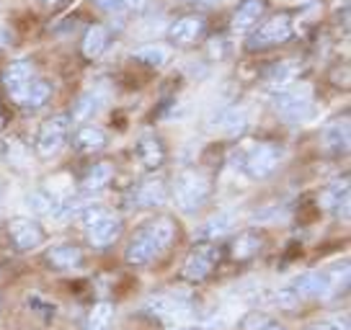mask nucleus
Returning <instances> with one entry per match:
<instances>
[{
    "mask_svg": "<svg viewBox=\"0 0 351 330\" xmlns=\"http://www.w3.org/2000/svg\"><path fill=\"white\" fill-rule=\"evenodd\" d=\"M263 325H269V320H266V315H258V312H253L251 318L243 322L245 330H256V328H263Z\"/></svg>",
    "mask_w": 351,
    "mask_h": 330,
    "instance_id": "34",
    "label": "nucleus"
},
{
    "mask_svg": "<svg viewBox=\"0 0 351 330\" xmlns=\"http://www.w3.org/2000/svg\"><path fill=\"white\" fill-rule=\"evenodd\" d=\"M99 3V8H104L106 13H124L119 0H96Z\"/></svg>",
    "mask_w": 351,
    "mask_h": 330,
    "instance_id": "35",
    "label": "nucleus"
},
{
    "mask_svg": "<svg viewBox=\"0 0 351 330\" xmlns=\"http://www.w3.org/2000/svg\"><path fill=\"white\" fill-rule=\"evenodd\" d=\"M282 157H285V150L276 142H258L245 153L243 168L251 178H266L274 173L276 165L282 163Z\"/></svg>",
    "mask_w": 351,
    "mask_h": 330,
    "instance_id": "4",
    "label": "nucleus"
},
{
    "mask_svg": "<svg viewBox=\"0 0 351 330\" xmlns=\"http://www.w3.org/2000/svg\"><path fill=\"white\" fill-rule=\"evenodd\" d=\"M217 264H219L217 248H212V245H199L197 251L184 261L181 276H184L186 281H194V284H197V281H204Z\"/></svg>",
    "mask_w": 351,
    "mask_h": 330,
    "instance_id": "7",
    "label": "nucleus"
},
{
    "mask_svg": "<svg viewBox=\"0 0 351 330\" xmlns=\"http://www.w3.org/2000/svg\"><path fill=\"white\" fill-rule=\"evenodd\" d=\"M111 318H114V307H111L109 302H99L96 307L90 309V315H88L86 330H109Z\"/></svg>",
    "mask_w": 351,
    "mask_h": 330,
    "instance_id": "27",
    "label": "nucleus"
},
{
    "mask_svg": "<svg viewBox=\"0 0 351 330\" xmlns=\"http://www.w3.org/2000/svg\"><path fill=\"white\" fill-rule=\"evenodd\" d=\"M0 129H3V114H0Z\"/></svg>",
    "mask_w": 351,
    "mask_h": 330,
    "instance_id": "40",
    "label": "nucleus"
},
{
    "mask_svg": "<svg viewBox=\"0 0 351 330\" xmlns=\"http://www.w3.org/2000/svg\"><path fill=\"white\" fill-rule=\"evenodd\" d=\"M202 34H204V18L202 16H184V18H176L168 26V39L181 47L194 45Z\"/></svg>",
    "mask_w": 351,
    "mask_h": 330,
    "instance_id": "13",
    "label": "nucleus"
},
{
    "mask_svg": "<svg viewBox=\"0 0 351 330\" xmlns=\"http://www.w3.org/2000/svg\"><path fill=\"white\" fill-rule=\"evenodd\" d=\"M326 147L330 153H346V147H349V124L346 121H336L326 129Z\"/></svg>",
    "mask_w": 351,
    "mask_h": 330,
    "instance_id": "25",
    "label": "nucleus"
},
{
    "mask_svg": "<svg viewBox=\"0 0 351 330\" xmlns=\"http://www.w3.org/2000/svg\"><path fill=\"white\" fill-rule=\"evenodd\" d=\"M261 248V240L256 238V235H241L238 240H235V245H232V258H238V261H243V258H251L256 251Z\"/></svg>",
    "mask_w": 351,
    "mask_h": 330,
    "instance_id": "29",
    "label": "nucleus"
},
{
    "mask_svg": "<svg viewBox=\"0 0 351 330\" xmlns=\"http://www.w3.org/2000/svg\"><path fill=\"white\" fill-rule=\"evenodd\" d=\"M263 11H266V3L263 0H243L238 5V11L232 16V31L245 34L248 29H253L256 23L261 21Z\"/></svg>",
    "mask_w": 351,
    "mask_h": 330,
    "instance_id": "14",
    "label": "nucleus"
},
{
    "mask_svg": "<svg viewBox=\"0 0 351 330\" xmlns=\"http://www.w3.org/2000/svg\"><path fill=\"white\" fill-rule=\"evenodd\" d=\"M44 3H60V0H44Z\"/></svg>",
    "mask_w": 351,
    "mask_h": 330,
    "instance_id": "39",
    "label": "nucleus"
},
{
    "mask_svg": "<svg viewBox=\"0 0 351 330\" xmlns=\"http://www.w3.org/2000/svg\"><path fill=\"white\" fill-rule=\"evenodd\" d=\"M67 134H70V116L60 114V116H52L42 124L39 129V137H36V153L42 157H52L62 150Z\"/></svg>",
    "mask_w": 351,
    "mask_h": 330,
    "instance_id": "6",
    "label": "nucleus"
},
{
    "mask_svg": "<svg viewBox=\"0 0 351 330\" xmlns=\"http://www.w3.org/2000/svg\"><path fill=\"white\" fill-rule=\"evenodd\" d=\"M26 204H29V210H32L34 214H49V217H52L62 201H60V196H57V194H52V191H44V188H42V191H34V194H29V196H26Z\"/></svg>",
    "mask_w": 351,
    "mask_h": 330,
    "instance_id": "22",
    "label": "nucleus"
},
{
    "mask_svg": "<svg viewBox=\"0 0 351 330\" xmlns=\"http://www.w3.org/2000/svg\"><path fill=\"white\" fill-rule=\"evenodd\" d=\"M295 80V67L292 65H282V67H276L274 73L269 75V86L276 90H285L289 88V83Z\"/></svg>",
    "mask_w": 351,
    "mask_h": 330,
    "instance_id": "30",
    "label": "nucleus"
},
{
    "mask_svg": "<svg viewBox=\"0 0 351 330\" xmlns=\"http://www.w3.org/2000/svg\"><path fill=\"white\" fill-rule=\"evenodd\" d=\"M189 302L176 294H160V297H150L145 302V312H150L160 320H171V322H178V320L189 318Z\"/></svg>",
    "mask_w": 351,
    "mask_h": 330,
    "instance_id": "10",
    "label": "nucleus"
},
{
    "mask_svg": "<svg viewBox=\"0 0 351 330\" xmlns=\"http://www.w3.org/2000/svg\"><path fill=\"white\" fill-rule=\"evenodd\" d=\"M8 235H11L13 245H16L19 251H34V248H39L44 240L42 227H39L34 220H26V217H16V220H11V225H8Z\"/></svg>",
    "mask_w": 351,
    "mask_h": 330,
    "instance_id": "11",
    "label": "nucleus"
},
{
    "mask_svg": "<svg viewBox=\"0 0 351 330\" xmlns=\"http://www.w3.org/2000/svg\"><path fill=\"white\" fill-rule=\"evenodd\" d=\"M333 292V281L328 274H320V271H310V274L297 276L292 286L282 289L287 305H292L295 299H326Z\"/></svg>",
    "mask_w": 351,
    "mask_h": 330,
    "instance_id": "3",
    "label": "nucleus"
},
{
    "mask_svg": "<svg viewBox=\"0 0 351 330\" xmlns=\"http://www.w3.org/2000/svg\"><path fill=\"white\" fill-rule=\"evenodd\" d=\"M209 191H212V186H209L207 176H202L197 170H184L176 178L173 186L176 207L181 212H197L209 199Z\"/></svg>",
    "mask_w": 351,
    "mask_h": 330,
    "instance_id": "2",
    "label": "nucleus"
},
{
    "mask_svg": "<svg viewBox=\"0 0 351 330\" xmlns=\"http://www.w3.org/2000/svg\"><path fill=\"white\" fill-rule=\"evenodd\" d=\"M320 204L328 212H333V214L346 217L349 214V181L343 178V181H336V183L326 186V191L320 194Z\"/></svg>",
    "mask_w": 351,
    "mask_h": 330,
    "instance_id": "15",
    "label": "nucleus"
},
{
    "mask_svg": "<svg viewBox=\"0 0 351 330\" xmlns=\"http://www.w3.org/2000/svg\"><path fill=\"white\" fill-rule=\"evenodd\" d=\"M80 258H83V253H80V248L73 245V242H60V245L47 251V261L55 266V268H62V271L75 268L80 264Z\"/></svg>",
    "mask_w": 351,
    "mask_h": 330,
    "instance_id": "19",
    "label": "nucleus"
},
{
    "mask_svg": "<svg viewBox=\"0 0 351 330\" xmlns=\"http://www.w3.org/2000/svg\"><path fill=\"white\" fill-rule=\"evenodd\" d=\"M289 36H292V21H289V16L282 13V16H274V18H269L258 26V31L251 36V49L282 45Z\"/></svg>",
    "mask_w": 351,
    "mask_h": 330,
    "instance_id": "8",
    "label": "nucleus"
},
{
    "mask_svg": "<svg viewBox=\"0 0 351 330\" xmlns=\"http://www.w3.org/2000/svg\"><path fill=\"white\" fill-rule=\"evenodd\" d=\"M313 330H349V318H346V315L323 318L320 322H315V325H313Z\"/></svg>",
    "mask_w": 351,
    "mask_h": 330,
    "instance_id": "32",
    "label": "nucleus"
},
{
    "mask_svg": "<svg viewBox=\"0 0 351 330\" xmlns=\"http://www.w3.org/2000/svg\"><path fill=\"white\" fill-rule=\"evenodd\" d=\"M49 96H52V86L47 80H32V86H29V90H26V96L21 101V106H26V109H42L44 103L49 101Z\"/></svg>",
    "mask_w": 351,
    "mask_h": 330,
    "instance_id": "24",
    "label": "nucleus"
},
{
    "mask_svg": "<svg viewBox=\"0 0 351 330\" xmlns=\"http://www.w3.org/2000/svg\"><path fill=\"white\" fill-rule=\"evenodd\" d=\"M176 330H199V328H176Z\"/></svg>",
    "mask_w": 351,
    "mask_h": 330,
    "instance_id": "38",
    "label": "nucleus"
},
{
    "mask_svg": "<svg viewBox=\"0 0 351 330\" xmlns=\"http://www.w3.org/2000/svg\"><path fill=\"white\" fill-rule=\"evenodd\" d=\"M119 3L124 11H134V13H143L153 5V0H119Z\"/></svg>",
    "mask_w": 351,
    "mask_h": 330,
    "instance_id": "33",
    "label": "nucleus"
},
{
    "mask_svg": "<svg viewBox=\"0 0 351 330\" xmlns=\"http://www.w3.org/2000/svg\"><path fill=\"white\" fill-rule=\"evenodd\" d=\"M184 3H199V5H217V3H225V0H184Z\"/></svg>",
    "mask_w": 351,
    "mask_h": 330,
    "instance_id": "36",
    "label": "nucleus"
},
{
    "mask_svg": "<svg viewBox=\"0 0 351 330\" xmlns=\"http://www.w3.org/2000/svg\"><path fill=\"white\" fill-rule=\"evenodd\" d=\"M232 227H235V217H232L230 212H219V214L209 217V220L199 227L197 238L199 240H219V238H225Z\"/></svg>",
    "mask_w": 351,
    "mask_h": 330,
    "instance_id": "17",
    "label": "nucleus"
},
{
    "mask_svg": "<svg viewBox=\"0 0 351 330\" xmlns=\"http://www.w3.org/2000/svg\"><path fill=\"white\" fill-rule=\"evenodd\" d=\"M106 147V132L93 127V124H86L80 127L75 134V150L77 153H99Z\"/></svg>",
    "mask_w": 351,
    "mask_h": 330,
    "instance_id": "20",
    "label": "nucleus"
},
{
    "mask_svg": "<svg viewBox=\"0 0 351 330\" xmlns=\"http://www.w3.org/2000/svg\"><path fill=\"white\" fill-rule=\"evenodd\" d=\"M173 232H176V227L168 217H160V220L145 225L143 230L137 232V235L130 240V245H127V253H124L127 264L130 266H147L153 258H158V255L163 253L165 248L171 245Z\"/></svg>",
    "mask_w": 351,
    "mask_h": 330,
    "instance_id": "1",
    "label": "nucleus"
},
{
    "mask_svg": "<svg viewBox=\"0 0 351 330\" xmlns=\"http://www.w3.org/2000/svg\"><path fill=\"white\" fill-rule=\"evenodd\" d=\"M32 80H34V70L26 60L11 62V65L3 70V86H5L8 96H11L16 103H21L23 101L26 90H29V86H32Z\"/></svg>",
    "mask_w": 351,
    "mask_h": 330,
    "instance_id": "9",
    "label": "nucleus"
},
{
    "mask_svg": "<svg viewBox=\"0 0 351 330\" xmlns=\"http://www.w3.org/2000/svg\"><path fill=\"white\" fill-rule=\"evenodd\" d=\"M99 109H101V96H99V93H86V96H80V101L75 103L73 116H75L77 121H88Z\"/></svg>",
    "mask_w": 351,
    "mask_h": 330,
    "instance_id": "28",
    "label": "nucleus"
},
{
    "mask_svg": "<svg viewBox=\"0 0 351 330\" xmlns=\"http://www.w3.org/2000/svg\"><path fill=\"white\" fill-rule=\"evenodd\" d=\"M165 199H168V191H165V183L160 178H147L134 191V201L140 207H160V204H165Z\"/></svg>",
    "mask_w": 351,
    "mask_h": 330,
    "instance_id": "16",
    "label": "nucleus"
},
{
    "mask_svg": "<svg viewBox=\"0 0 351 330\" xmlns=\"http://www.w3.org/2000/svg\"><path fill=\"white\" fill-rule=\"evenodd\" d=\"M111 178H114V168H111V163H99L86 173V178H83V188H88V191H101V188L109 186Z\"/></svg>",
    "mask_w": 351,
    "mask_h": 330,
    "instance_id": "23",
    "label": "nucleus"
},
{
    "mask_svg": "<svg viewBox=\"0 0 351 330\" xmlns=\"http://www.w3.org/2000/svg\"><path fill=\"white\" fill-rule=\"evenodd\" d=\"M263 330H285V328H282V325H271V322H269V325H263Z\"/></svg>",
    "mask_w": 351,
    "mask_h": 330,
    "instance_id": "37",
    "label": "nucleus"
},
{
    "mask_svg": "<svg viewBox=\"0 0 351 330\" xmlns=\"http://www.w3.org/2000/svg\"><path fill=\"white\" fill-rule=\"evenodd\" d=\"M86 227H88V240H90V245H96V248H106V245H111L121 235V220L114 217V214H106V212L101 217H96L90 225H86Z\"/></svg>",
    "mask_w": 351,
    "mask_h": 330,
    "instance_id": "12",
    "label": "nucleus"
},
{
    "mask_svg": "<svg viewBox=\"0 0 351 330\" xmlns=\"http://www.w3.org/2000/svg\"><path fill=\"white\" fill-rule=\"evenodd\" d=\"M134 60L137 62H145V65H153V67H163L168 60H171V52L165 49V47H158V45H147L143 49H137L134 52Z\"/></svg>",
    "mask_w": 351,
    "mask_h": 330,
    "instance_id": "26",
    "label": "nucleus"
},
{
    "mask_svg": "<svg viewBox=\"0 0 351 330\" xmlns=\"http://www.w3.org/2000/svg\"><path fill=\"white\" fill-rule=\"evenodd\" d=\"M245 129V114L243 111H230V114H225V119H222V132L225 134H241Z\"/></svg>",
    "mask_w": 351,
    "mask_h": 330,
    "instance_id": "31",
    "label": "nucleus"
},
{
    "mask_svg": "<svg viewBox=\"0 0 351 330\" xmlns=\"http://www.w3.org/2000/svg\"><path fill=\"white\" fill-rule=\"evenodd\" d=\"M106 45H109V31H106L104 26H90L86 31V36H83L80 49H83V57H86V60H96V57L104 55Z\"/></svg>",
    "mask_w": 351,
    "mask_h": 330,
    "instance_id": "21",
    "label": "nucleus"
},
{
    "mask_svg": "<svg viewBox=\"0 0 351 330\" xmlns=\"http://www.w3.org/2000/svg\"><path fill=\"white\" fill-rule=\"evenodd\" d=\"M137 157H140V163H143L145 168H150V170L160 168L165 160V150H163V144H160V140L153 137V134H145L143 140H140V144H137Z\"/></svg>",
    "mask_w": 351,
    "mask_h": 330,
    "instance_id": "18",
    "label": "nucleus"
},
{
    "mask_svg": "<svg viewBox=\"0 0 351 330\" xmlns=\"http://www.w3.org/2000/svg\"><path fill=\"white\" fill-rule=\"evenodd\" d=\"M310 106H313V88H310L307 83L289 86V88L279 90L274 99V109L289 121L305 119Z\"/></svg>",
    "mask_w": 351,
    "mask_h": 330,
    "instance_id": "5",
    "label": "nucleus"
}]
</instances>
